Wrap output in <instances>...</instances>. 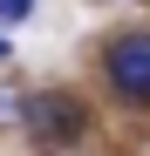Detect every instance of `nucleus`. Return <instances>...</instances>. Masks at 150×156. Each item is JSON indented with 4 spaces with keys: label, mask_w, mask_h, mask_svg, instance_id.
<instances>
[{
    "label": "nucleus",
    "mask_w": 150,
    "mask_h": 156,
    "mask_svg": "<svg viewBox=\"0 0 150 156\" xmlns=\"http://www.w3.org/2000/svg\"><path fill=\"white\" fill-rule=\"evenodd\" d=\"M28 136L41 149H68V143H82V129H89V109L75 95H28Z\"/></svg>",
    "instance_id": "f257e3e1"
},
{
    "label": "nucleus",
    "mask_w": 150,
    "mask_h": 156,
    "mask_svg": "<svg viewBox=\"0 0 150 156\" xmlns=\"http://www.w3.org/2000/svg\"><path fill=\"white\" fill-rule=\"evenodd\" d=\"M14 122H28V95H21V88H0V129H14Z\"/></svg>",
    "instance_id": "7ed1b4c3"
},
{
    "label": "nucleus",
    "mask_w": 150,
    "mask_h": 156,
    "mask_svg": "<svg viewBox=\"0 0 150 156\" xmlns=\"http://www.w3.org/2000/svg\"><path fill=\"white\" fill-rule=\"evenodd\" d=\"M103 75L130 109H150V34H116L103 55Z\"/></svg>",
    "instance_id": "f03ea898"
},
{
    "label": "nucleus",
    "mask_w": 150,
    "mask_h": 156,
    "mask_svg": "<svg viewBox=\"0 0 150 156\" xmlns=\"http://www.w3.org/2000/svg\"><path fill=\"white\" fill-rule=\"evenodd\" d=\"M0 61H7V34H0Z\"/></svg>",
    "instance_id": "39448f33"
},
{
    "label": "nucleus",
    "mask_w": 150,
    "mask_h": 156,
    "mask_svg": "<svg viewBox=\"0 0 150 156\" xmlns=\"http://www.w3.org/2000/svg\"><path fill=\"white\" fill-rule=\"evenodd\" d=\"M28 14H34V0H0V27H21Z\"/></svg>",
    "instance_id": "20e7f679"
}]
</instances>
